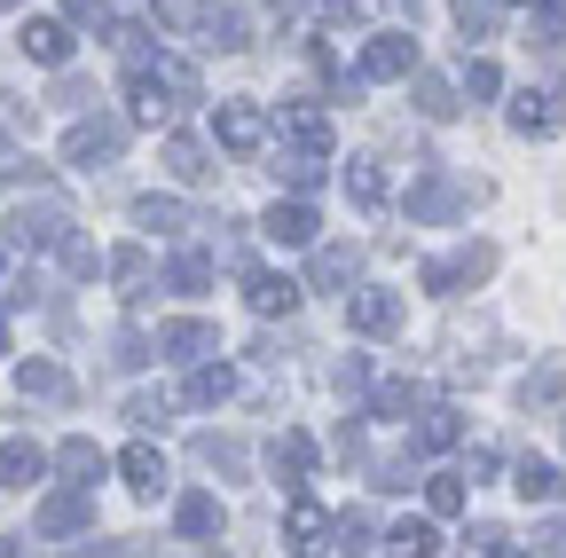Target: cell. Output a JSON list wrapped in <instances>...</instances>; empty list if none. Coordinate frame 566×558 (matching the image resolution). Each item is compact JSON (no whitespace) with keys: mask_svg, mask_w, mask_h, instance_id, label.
Listing matches in <instances>:
<instances>
[{"mask_svg":"<svg viewBox=\"0 0 566 558\" xmlns=\"http://www.w3.org/2000/svg\"><path fill=\"white\" fill-rule=\"evenodd\" d=\"M118 143H126L118 118H80V126L63 134V158L71 166H103V158H118Z\"/></svg>","mask_w":566,"mask_h":558,"instance_id":"6da1fadb","label":"cell"},{"mask_svg":"<svg viewBox=\"0 0 566 558\" xmlns=\"http://www.w3.org/2000/svg\"><path fill=\"white\" fill-rule=\"evenodd\" d=\"M394 550H417V558H424V550H441V535L424 527V519H401V527H394Z\"/></svg>","mask_w":566,"mask_h":558,"instance_id":"f546056e","label":"cell"},{"mask_svg":"<svg viewBox=\"0 0 566 558\" xmlns=\"http://www.w3.org/2000/svg\"><path fill=\"white\" fill-rule=\"evenodd\" d=\"M212 143H221V150H260V143H268V110H260V103H221Z\"/></svg>","mask_w":566,"mask_h":558,"instance_id":"7a4b0ae2","label":"cell"},{"mask_svg":"<svg viewBox=\"0 0 566 558\" xmlns=\"http://www.w3.org/2000/svg\"><path fill=\"white\" fill-rule=\"evenodd\" d=\"M0 355H9V323H0Z\"/></svg>","mask_w":566,"mask_h":558,"instance_id":"f35d334b","label":"cell"},{"mask_svg":"<svg viewBox=\"0 0 566 558\" xmlns=\"http://www.w3.org/2000/svg\"><path fill=\"white\" fill-rule=\"evenodd\" d=\"M260 229H268V244H315V213H307V204H275Z\"/></svg>","mask_w":566,"mask_h":558,"instance_id":"9c48e42d","label":"cell"},{"mask_svg":"<svg viewBox=\"0 0 566 558\" xmlns=\"http://www.w3.org/2000/svg\"><path fill=\"white\" fill-rule=\"evenodd\" d=\"M48 472V456L32 449V441H9V449H0V487H32Z\"/></svg>","mask_w":566,"mask_h":558,"instance_id":"30bf717a","label":"cell"},{"mask_svg":"<svg viewBox=\"0 0 566 558\" xmlns=\"http://www.w3.org/2000/svg\"><path fill=\"white\" fill-rule=\"evenodd\" d=\"M229 386H237L229 370H197L189 378V401H229Z\"/></svg>","mask_w":566,"mask_h":558,"instance_id":"4dcf8cb0","label":"cell"},{"mask_svg":"<svg viewBox=\"0 0 566 558\" xmlns=\"http://www.w3.org/2000/svg\"><path fill=\"white\" fill-rule=\"evenodd\" d=\"M63 17L71 24H103V0H63Z\"/></svg>","mask_w":566,"mask_h":558,"instance_id":"74e56055","label":"cell"},{"mask_svg":"<svg viewBox=\"0 0 566 558\" xmlns=\"http://www.w3.org/2000/svg\"><path fill=\"white\" fill-rule=\"evenodd\" d=\"M363 72H370V80H409V72H417V48H409L401 32H386V40L363 48Z\"/></svg>","mask_w":566,"mask_h":558,"instance_id":"277c9868","label":"cell"},{"mask_svg":"<svg viewBox=\"0 0 566 558\" xmlns=\"http://www.w3.org/2000/svg\"><path fill=\"white\" fill-rule=\"evenodd\" d=\"M63 221H71V213H63V204H55V197H48V204H24V213L9 221V236L40 252V244H63Z\"/></svg>","mask_w":566,"mask_h":558,"instance_id":"3957f363","label":"cell"},{"mask_svg":"<svg viewBox=\"0 0 566 558\" xmlns=\"http://www.w3.org/2000/svg\"><path fill=\"white\" fill-rule=\"evenodd\" d=\"M283 134H292L300 150H315V158L331 150V118H323V110H307V103H283Z\"/></svg>","mask_w":566,"mask_h":558,"instance_id":"8992f818","label":"cell"},{"mask_svg":"<svg viewBox=\"0 0 566 558\" xmlns=\"http://www.w3.org/2000/svg\"><path fill=\"white\" fill-rule=\"evenodd\" d=\"M417 110H424V118H449V110H457V87H449V80H424V87H417Z\"/></svg>","mask_w":566,"mask_h":558,"instance_id":"83f0119b","label":"cell"},{"mask_svg":"<svg viewBox=\"0 0 566 558\" xmlns=\"http://www.w3.org/2000/svg\"><path fill=\"white\" fill-rule=\"evenodd\" d=\"M464 425H457V409H433V417H424V449H449Z\"/></svg>","mask_w":566,"mask_h":558,"instance_id":"1f68e13d","label":"cell"},{"mask_svg":"<svg viewBox=\"0 0 566 558\" xmlns=\"http://www.w3.org/2000/svg\"><path fill=\"white\" fill-rule=\"evenodd\" d=\"M512 126H520L527 143H535V134H551V126H558V110H551L543 95H520V103H512Z\"/></svg>","mask_w":566,"mask_h":558,"instance_id":"ffe728a7","label":"cell"},{"mask_svg":"<svg viewBox=\"0 0 566 558\" xmlns=\"http://www.w3.org/2000/svg\"><path fill=\"white\" fill-rule=\"evenodd\" d=\"M268 464H275L283 480H292V487H300V480H307V464H315V449H307V433H283V441L268 449Z\"/></svg>","mask_w":566,"mask_h":558,"instance_id":"9a60e30c","label":"cell"},{"mask_svg":"<svg viewBox=\"0 0 566 558\" xmlns=\"http://www.w3.org/2000/svg\"><path fill=\"white\" fill-rule=\"evenodd\" d=\"M252 307L260 315H292L300 307V284H292V275H252Z\"/></svg>","mask_w":566,"mask_h":558,"instance_id":"4fadbf2b","label":"cell"},{"mask_svg":"<svg viewBox=\"0 0 566 558\" xmlns=\"http://www.w3.org/2000/svg\"><path fill=\"white\" fill-rule=\"evenodd\" d=\"M118 472H126V487H134V496H158V487H166V456H158L150 441H134V449L118 456Z\"/></svg>","mask_w":566,"mask_h":558,"instance_id":"5b68a950","label":"cell"},{"mask_svg":"<svg viewBox=\"0 0 566 558\" xmlns=\"http://www.w3.org/2000/svg\"><path fill=\"white\" fill-rule=\"evenodd\" d=\"M457 24H464V32H488V24H495V0H457Z\"/></svg>","mask_w":566,"mask_h":558,"instance_id":"836d02e7","label":"cell"},{"mask_svg":"<svg viewBox=\"0 0 566 558\" xmlns=\"http://www.w3.org/2000/svg\"><path fill=\"white\" fill-rule=\"evenodd\" d=\"M111 275H118L126 292H142V284H150V252H142V244H126V252L111 260Z\"/></svg>","mask_w":566,"mask_h":558,"instance_id":"cb8c5ba5","label":"cell"},{"mask_svg":"<svg viewBox=\"0 0 566 558\" xmlns=\"http://www.w3.org/2000/svg\"><path fill=\"white\" fill-rule=\"evenodd\" d=\"M464 87H472V95H495L504 80H495V63H464Z\"/></svg>","mask_w":566,"mask_h":558,"instance_id":"d590c367","label":"cell"},{"mask_svg":"<svg viewBox=\"0 0 566 558\" xmlns=\"http://www.w3.org/2000/svg\"><path fill=\"white\" fill-rule=\"evenodd\" d=\"M283 527H292V543H315V535H323V504H315V496H300Z\"/></svg>","mask_w":566,"mask_h":558,"instance_id":"4316f807","label":"cell"},{"mask_svg":"<svg viewBox=\"0 0 566 558\" xmlns=\"http://www.w3.org/2000/svg\"><path fill=\"white\" fill-rule=\"evenodd\" d=\"M205 284H212V260L181 252V260H174V292H205Z\"/></svg>","mask_w":566,"mask_h":558,"instance_id":"f1b7e54d","label":"cell"},{"mask_svg":"<svg viewBox=\"0 0 566 558\" xmlns=\"http://www.w3.org/2000/svg\"><path fill=\"white\" fill-rule=\"evenodd\" d=\"M63 267L71 275H95V244H63Z\"/></svg>","mask_w":566,"mask_h":558,"instance_id":"8d00e7d4","label":"cell"},{"mask_svg":"<svg viewBox=\"0 0 566 558\" xmlns=\"http://www.w3.org/2000/svg\"><path fill=\"white\" fill-rule=\"evenodd\" d=\"M158 346H166V355H181V362H197V355H212L221 338H212L205 323H166V330H158Z\"/></svg>","mask_w":566,"mask_h":558,"instance_id":"8fae6325","label":"cell"},{"mask_svg":"<svg viewBox=\"0 0 566 558\" xmlns=\"http://www.w3.org/2000/svg\"><path fill=\"white\" fill-rule=\"evenodd\" d=\"M17 386H24V401H71V378H63L55 362H24Z\"/></svg>","mask_w":566,"mask_h":558,"instance_id":"7c38bea8","label":"cell"},{"mask_svg":"<svg viewBox=\"0 0 566 558\" xmlns=\"http://www.w3.org/2000/svg\"><path fill=\"white\" fill-rule=\"evenodd\" d=\"M166 166H174V181H212V158H205V143H189V134L166 143Z\"/></svg>","mask_w":566,"mask_h":558,"instance_id":"5bb4252c","label":"cell"},{"mask_svg":"<svg viewBox=\"0 0 566 558\" xmlns=\"http://www.w3.org/2000/svg\"><path fill=\"white\" fill-rule=\"evenodd\" d=\"M346 197H354V204H386V173H378L370 158H346Z\"/></svg>","mask_w":566,"mask_h":558,"instance_id":"e0dca14e","label":"cell"},{"mask_svg":"<svg viewBox=\"0 0 566 558\" xmlns=\"http://www.w3.org/2000/svg\"><path fill=\"white\" fill-rule=\"evenodd\" d=\"M134 221H142V229H158V236H181V221H189V213H181L174 197H142V204H134Z\"/></svg>","mask_w":566,"mask_h":558,"instance_id":"ac0fdd59","label":"cell"},{"mask_svg":"<svg viewBox=\"0 0 566 558\" xmlns=\"http://www.w3.org/2000/svg\"><path fill=\"white\" fill-rule=\"evenodd\" d=\"M424 504H433L441 519H457V512H464V480H457V472H433V487H424Z\"/></svg>","mask_w":566,"mask_h":558,"instance_id":"44dd1931","label":"cell"},{"mask_svg":"<svg viewBox=\"0 0 566 558\" xmlns=\"http://www.w3.org/2000/svg\"><path fill=\"white\" fill-rule=\"evenodd\" d=\"M558 393H566V362H543V370L520 386V401H527V409H535V401H558Z\"/></svg>","mask_w":566,"mask_h":558,"instance_id":"7402d4cb","label":"cell"},{"mask_svg":"<svg viewBox=\"0 0 566 558\" xmlns=\"http://www.w3.org/2000/svg\"><path fill=\"white\" fill-rule=\"evenodd\" d=\"M346 323L378 338V330H394V323H401V299H394V292H363V299L346 307Z\"/></svg>","mask_w":566,"mask_h":558,"instance_id":"ba28073f","label":"cell"},{"mask_svg":"<svg viewBox=\"0 0 566 558\" xmlns=\"http://www.w3.org/2000/svg\"><path fill=\"white\" fill-rule=\"evenodd\" d=\"M464 550H488V558H495V550H512V535H504V527H472Z\"/></svg>","mask_w":566,"mask_h":558,"instance_id":"e575fe53","label":"cell"},{"mask_svg":"<svg viewBox=\"0 0 566 558\" xmlns=\"http://www.w3.org/2000/svg\"><path fill=\"white\" fill-rule=\"evenodd\" d=\"M346 275H354V252H338V244H331V252L315 260V284H346Z\"/></svg>","mask_w":566,"mask_h":558,"instance_id":"d6a6232c","label":"cell"},{"mask_svg":"<svg viewBox=\"0 0 566 558\" xmlns=\"http://www.w3.org/2000/svg\"><path fill=\"white\" fill-rule=\"evenodd\" d=\"M55 464H63L71 480H95V472H103V456H95V441H63V449H55Z\"/></svg>","mask_w":566,"mask_h":558,"instance_id":"603a6c76","label":"cell"},{"mask_svg":"<svg viewBox=\"0 0 566 558\" xmlns=\"http://www.w3.org/2000/svg\"><path fill=\"white\" fill-rule=\"evenodd\" d=\"M0 9H24V0H0Z\"/></svg>","mask_w":566,"mask_h":558,"instance_id":"ab89813d","label":"cell"},{"mask_svg":"<svg viewBox=\"0 0 566 558\" xmlns=\"http://www.w3.org/2000/svg\"><path fill=\"white\" fill-rule=\"evenodd\" d=\"M71 527H87V496H55L40 512V535H71Z\"/></svg>","mask_w":566,"mask_h":558,"instance_id":"d6986e66","label":"cell"},{"mask_svg":"<svg viewBox=\"0 0 566 558\" xmlns=\"http://www.w3.org/2000/svg\"><path fill=\"white\" fill-rule=\"evenodd\" d=\"M205 32H212V48H244V17L237 9H205Z\"/></svg>","mask_w":566,"mask_h":558,"instance_id":"d4e9b609","label":"cell"},{"mask_svg":"<svg viewBox=\"0 0 566 558\" xmlns=\"http://www.w3.org/2000/svg\"><path fill=\"white\" fill-rule=\"evenodd\" d=\"M24 55H32V63H55V72H63V63H71V32L48 24V17H32V24H24Z\"/></svg>","mask_w":566,"mask_h":558,"instance_id":"52a82bcc","label":"cell"},{"mask_svg":"<svg viewBox=\"0 0 566 558\" xmlns=\"http://www.w3.org/2000/svg\"><path fill=\"white\" fill-rule=\"evenodd\" d=\"M512 487H520V496H527V504H551V496H558V464H543V456H527V464L512 472Z\"/></svg>","mask_w":566,"mask_h":558,"instance_id":"2e32d148","label":"cell"},{"mask_svg":"<svg viewBox=\"0 0 566 558\" xmlns=\"http://www.w3.org/2000/svg\"><path fill=\"white\" fill-rule=\"evenodd\" d=\"M212 527H221V504H212V496H189V504H181V535H212Z\"/></svg>","mask_w":566,"mask_h":558,"instance_id":"484cf974","label":"cell"}]
</instances>
